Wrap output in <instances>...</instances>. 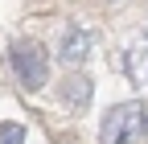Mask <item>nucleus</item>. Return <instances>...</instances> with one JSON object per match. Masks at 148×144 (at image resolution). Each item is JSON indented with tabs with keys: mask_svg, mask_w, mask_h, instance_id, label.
I'll list each match as a JSON object with an SVG mask.
<instances>
[{
	"mask_svg": "<svg viewBox=\"0 0 148 144\" xmlns=\"http://www.w3.org/2000/svg\"><path fill=\"white\" fill-rule=\"evenodd\" d=\"M103 144H148V107L144 103H115L103 111L99 123Z\"/></svg>",
	"mask_w": 148,
	"mask_h": 144,
	"instance_id": "1",
	"label": "nucleus"
},
{
	"mask_svg": "<svg viewBox=\"0 0 148 144\" xmlns=\"http://www.w3.org/2000/svg\"><path fill=\"white\" fill-rule=\"evenodd\" d=\"M4 62L12 70V78L21 82V91H41V86L49 82V53H45V45H37L29 37L8 41Z\"/></svg>",
	"mask_w": 148,
	"mask_h": 144,
	"instance_id": "2",
	"label": "nucleus"
},
{
	"mask_svg": "<svg viewBox=\"0 0 148 144\" xmlns=\"http://www.w3.org/2000/svg\"><path fill=\"white\" fill-rule=\"evenodd\" d=\"M86 53H90V33H86V29H78V25H66L62 41H58V58L74 70L78 62H86Z\"/></svg>",
	"mask_w": 148,
	"mask_h": 144,
	"instance_id": "4",
	"label": "nucleus"
},
{
	"mask_svg": "<svg viewBox=\"0 0 148 144\" xmlns=\"http://www.w3.org/2000/svg\"><path fill=\"white\" fill-rule=\"evenodd\" d=\"M0 144H25V128L12 123V119H4L0 123Z\"/></svg>",
	"mask_w": 148,
	"mask_h": 144,
	"instance_id": "6",
	"label": "nucleus"
},
{
	"mask_svg": "<svg viewBox=\"0 0 148 144\" xmlns=\"http://www.w3.org/2000/svg\"><path fill=\"white\" fill-rule=\"evenodd\" d=\"M90 95H95V82H90L82 70H70V74L58 82V99H62V107H70L74 115L90 107Z\"/></svg>",
	"mask_w": 148,
	"mask_h": 144,
	"instance_id": "3",
	"label": "nucleus"
},
{
	"mask_svg": "<svg viewBox=\"0 0 148 144\" xmlns=\"http://www.w3.org/2000/svg\"><path fill=\"white\" fill-rule=\"evenodd\" d=\"M127 74H132V82H140V86H148V33L127 49Z\"/></svg>",
	"mask_w": 148,
	"mask_h": 144,
	"instance_id": "5",
	"label": "nucleus"
}]
</instances>
